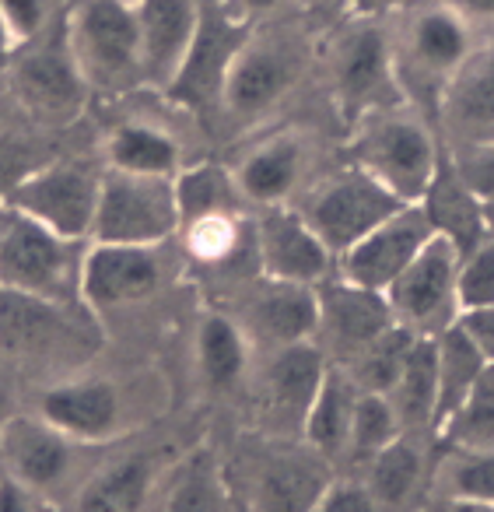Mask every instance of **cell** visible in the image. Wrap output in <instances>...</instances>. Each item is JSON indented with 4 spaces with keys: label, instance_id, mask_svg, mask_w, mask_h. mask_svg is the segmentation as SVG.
I'll list each match as a JSON object with an SVG mask.
<instances>
[{
    "label": "cell",
    "instance_id": "5b68a950",
    "mask_svg": "<svg viewBox=\"0 0 494 512\" xmlns=\"http://www.w3.org/2000/svg\"><path fill=\"white\" fill-rule=\"evenodd\" d=\"M99 186L102 169L88 162H74V158H60V162H39L29 176L18 179L4 193V204L18 207L32 221L64 235V239L85 242L92 239Z\"/></svg>",
    "mask_w": 494,
    "mask_h": 512
},
{
    "label": "cell",
    "instance_id": "8992f818",
    "mask_svg": "<svg viewBox=\"0 0 494 512\" xmlns=\"http://www.w3.org/2000/svg\"><path fill=\"white\" fill-rule=\"evenodd\" d=\"M358 169L379 179L403 204H421L438 165V148L424 123L400 113H368L354 141Z\"/></svg>",
    "mask_w": 494,
    "mask_h": 512
},
{
    "label": "cell",
    "instance_id": "c3c4849f",
    "mask_svg": "<svg viewBox=\"0 0 494 512\" xmlns=\"http://www.w3.org/2000/svg\"><path fill=\"white\" fill-rule=\"evenodd\" d=\"M442 512H494V502H473V498H445Z\"/></svg>",
    "mask_w": 494,
    "mask_h": 512
},
{
    "label": "cell",
    "instance_id": "44dd1931",
    "mask_svg": "<svg viewBox=\"0 0 494 512\" xmlns=\"http://www.w3.org/2000/svg\"><path fill=\"white\" fill-rule=\"evenodd\" d=\"M326 379V362L323 351L309 341L284 344L277 351V358L270 362L267 372V404L277 418L305 425L312 400H316L319 386Z\"/></svg>",
    "mask_w": 494,
    "mask_h": 512
},
{
    "label": "cell",
    "instance_id": "ac0fdd59",
    "mask_svg": "<svg viewBox=\"0 0 494 512\" xmlns=\"http://www.w3.org/2000/svg\"><path fill=\"white\" fill-rule=\"evenodd\" d=\"M421 211L428 214L435 235H445L459 249V256L477 249L491 235L484 218V200L456 176L449 155H438L435 176L421 197Z\"/></svg>",
    "mask_w": 494,
    "mask_h": 512
},
{
    "label": "cell",
    "instance_id": "836d02e7",
    "mask_svg": "<svg viewBox=\"0 0 494 512\" xmlns=\"http://www.w3.org/2000/svg\"><path fill=\"white\" fill-rule=\"evenodd\" d=\"M200 369L214 386H232L246 372V337L228 316L211 313L197 334Z\"/></svg>",
    "mask_w": 494,
    "mask_h": 512
},
{
    "label": "cell",
    "instance_id": "30bf717a",
    "mask_svg": "<svg viewBox=\"0 0 494 512\" xmlns=\"http://www.w3.org/2000/svg\"><path fill=\"white\" fill-rule=\"evenodd\" d=\"M435 235L428 214L421 204H407L396 214H389L382 225H375L365 239L354 242L347 253H340L337 271L344 281L368 292H382L414 264V256L424 249V242Z\"/></svg>",
    "mask_w": 494,
    "mask_h": 512
},
{
    "label": "cell",
    "instance_id": "f546056e",
    "mask_svg": "<svg viewBox=\"0 0 494 512\" xmlns=\"http://www.w3.org/2000/svg\"><path fill=\"white\" fill-rule=\"evenodd\" d=\"M435 348H438V411H435V432H438L442 421L452 418L466 404V397H470L487 358L480 355L473 337L459 327V320L452 327H445L442 334H435Z\"/></svg>",
    "mask_w": 494,
    "mask_h": 512
},
{
    "label": "cell",
    "instance_id": "7c38bea8",
    "mask_svg": "<svg viewBox=\"0 0 494 512\" xmlns=\"http://www.w3.org/2000/svg\"><path fill=\"white\" fill-rule=\"evenodd\" d=\"M302 71V50L288 36H249L242 53L235 57L232 74H228L221 113L232 116H256L270 109Z\"/></svg>",
    "mask_w": 494,
    "mask_h": 512
},
{
    "label": "cell",
    "instance_id": "bcb514c9",
    "mask_svg": "<svg viewBox=\"0 0 494 512\" xmlns=\"http://www.w3.org/2000/svg\"><path fill=\"white\" fill-rule=\"evenodd\" d=\"M0 512H29L25 488L15 477H0Z\"/></svg>",
    "mask_w": 494,
    "mask_h": 512
},
{
    "label": "cell",
    "instance_id": "e575fe53",
    "mask_svg": "<svg viewBox=\"0 0 494 512\" xmlns=\"http://www.w3.org/2000/svg\"><path fill=\"white\" fill-rule=\"evenodd\" d=\"M396 435H403V425H400V418H396L386 393L358 390L351 435H347V456H351L354 463H368L379 449H386Z\"/></svg>",
    "mask_w": 494,
    "mask_h": 512
},
{
    "label": "cell",
    "instance_id": "1f68e13d",
    "mask_svg": "<svg viewBox=\"0 0 494 512\" xmlns=\"http://www.w3.org/2000/svg\"><path fill=\"white\" fill-rule=\"evenodd\" d=\"M155 467L148 456H130L102 470L78 495V512H141L148 502Z\"/></svg>",
    "mask_w": 494,
    "mask_h": 512
},
{
    "label": "cell",
    "instance_id": "7bdbcfd3",
    "mask_svg": "<svg viewBox=\"0 0 494 512\" xmlns=\"http://www.w3.org/2000/svg\"><path fill=\"white\" fill-rule=\"evenodd\" d=\"M312 512H382L365 481H330Z\"/></svg>",
    "mask_w": 494,
    "mask_h": 512
},
{
    "label": "cell",
    "instance_id": "f35d334b",
    "mask_svg": "<svg viewBox=\"0 0 494 512\" xmlns=\"http://www.w3.org/2000/svg\"><path fill=\"white\" fill-rule=\"evenodd\" d=\"M456 292H459V313L494 306V235H487L477 249L459 256Z\"/></svg>",
    "mask_w": 494,
    "mask_h": 512
},
{
    "label": "cell",
    "instance_id": "52a82bcc",
    "mask_svg": "<svg viewBox=\"0 0 494 512\" xmlns=\"http://www.w3.org/2000/svg\"><path fill=\"white\" fill-rule=\"evenodd\" d=\"M400 207L407 204L393 190H386L379 179H372L365 169L354 165V169L340 172V176L323 179L309 193L305 207H298V214L326 242V249L333 256H340Z\"/></svg>",
    "mask_w": 494,
    "mask_h": 512
},
{
    "label": "cell",
    "instance_id": "8fae6325",
    "mask_svg": "<svg viewBox=\"0 0 494 512\" xmlns=\"http://www.w3.org/2000/svg\"><path fill=\"white\" fill-rule=\"evenodd\" d=\"M253 246L267 281L323 285L333 271V253L298 214V207H267L253 228Z\"/></svg>",
    "mask_w": 494,
    "mask_h": 512
},
{
    "label": "cell",
    "instance_id": "e0dca14e",
    "mask_svg": "<svg viewBox=\"0 0 494 512\" xmlns=\"http://www.w3.org/2000/svg\"><path fill=\"white\" fill-rule=\"evenodd\" d=\"M319 330L333 337L347 358L358 355L365 344L386 334L396 323L393 306L382 292H368L351 281L337 278V285H319Z\"/></svg>",
    "mask_w": 494,
    "mask_h": 512
},
{
    "label": "cell",
    "instance_id": "7402d4cb",
    "mask_svg": "<svg viewBox=\"0 0 494 512\" xmlns=\"http://www.w3.org/2000/svg\"><path fill=\"white\" fill-rule=\"evenodd\" d=\"M326 484V456L316 449L284 453L263 467L256 484V512H312Z\"/></svg>",
    "mask_w": 494,
    "mask_h": 512
},
{
    "label": "cell",
    "instance_id": "4dcf8cb0",
    "mask_svg": "<svg viewBox=\"0 0 494 512\" xmlns=\"http://www.w3.org/2000/svg\"><path fill=\"white\" fill-rule=\"evenodd\" d=\"M424 477V453L417 449V442L410 439V432L396 435L386 449L368 460V491L372 498L386 509H400L414 498L417 484Z\"/></svg>",
    "mask_w": 494,
    "mask_h": 512
},
{
    "label": "cell",
    "instance_id": "d6a6232c",
    "mask_svg": "<svg viewBox=\"0 0 494 512\" xmlns=\"http://www.w3.org/2000/svg\"><path fill=\"white\" fill-rule=\"evenodd\" d=\"M421 334L407 330L403 323H393L386 334H379L372 344L358 351L351 358V379L358 390H372V393H389L396 383V376L403 372L410 348Z\"/></svg>",
    "mask_w": 494,
    "mask_h": 512
},
{
    "label": "cell",
    "instance_id": "83f0119b",
    "mask_svg": "<svg viewBox=\"0 0 494 512\" xmlns=\"http://www.w3.org/2000/svg\"><path fill=\"white\" fill-rule=\"evenodd\" d=\"M354 400H358L354 379L347 376V372L326 369V379H323V386H319L316 400H312L309 414H305V425H302L305 442H309L319 456H326V460L347 453Z\"/></svg>",
    "mask_w": 494,
    "mask_h": 512
},
{
    "label": "cell",
    "instance_id": "681fc988",
    "mask_svg": "<svg viewBox=\"0 0 494 512\" xmlns=\"http://www.w3.org/2000/svg\"><path fill=\"white\" fill-rule=\"evenodd\" d=\"M11 57H15V50H11V43H8V32H4V22H0V67L11 64Z\"/></svg>",
    "mask_w": 494,
    "mask_h": 512
},
{
    "label": "cell",
    "instance_id": "f5cc1de1",
    "mask_svg": "<svg viewBox=\"0 0 494 512\" xmlns=\"http://www.w3.org/2000/svg\"><path fill=\"white\" fill-rule=\"evenodd\" d=\"M0 134H4V123H0Z\"/></svg>",
    "mask_w": 494,
    "mask_h": 512
},
{
    "label": "cell",
    "instance_id": "d6986e66",
    "mask_svg": "<svg viewBox=\"0 0 494 512\" xmlns=\"http://www.w3.org/2000/svg\"><path fill=\"white\" fill-rule=\"evenodd\" d=\"M43 418L67 439L102 442L116 432L120 421V397L116 386L102 379H81V383L53 386L43 397Z\"/></svg>",
    "mask_w": 494,
    "mask_h": 512
},
{
    "label": "cell",
    "instance_id": "7a4b0ae2",
    "mask_svg": "<svg viewBox=\"0 0 494 512\" xmlns=\"http://www.w3.org/2000/svg\"><path fill=\"white\" fill-rule=\"evenodd\" d=\"M81 242L50 232L0 200V288L50 302L81 299Z\"/></svg>",
    "mask_w": 494,
    "mask_h": 512
},
{
    "label": "cell",
    "instance_id": "8d00e7d4",
    "mask_svg": "<svg viewBox=\"0 0 494 512\" xmlns=\"http://www.w3.org/2000/svg\"><path fill=\"white\" fill-rule=\"evenodd\" d=\"M165 512H228V488L211 456H193L179 470Z\"/></svg>",
    "mask_w": 494,
    "mask_h": 512
},
{
    "label": "cell",
    "instance_id": "ee69618b",
    "mask_svg": "<svg viewBox=\"0 0 494 512\" xmlns=\"http://www.w3.org/2000/svg\"><path fill=\"white\" fill-rule=\"evenodd\" d=\"M459 327L473 337V344L480 348V355H484L487 362H494V306L459 313Z\"/></svg>",
    "mask_w": 494,
    "mask_h": 512
},
{
    "label": "cell",
    "instance_id": "ffe728a7",
    "mask_svg": "<svg viewBox=\"0 0 494 512\" xmlns=\"http://www.w3.org/2000/svg\"><path fill=\"white\" fill-rule=\"evenodd\" d=\"M302 169H305L302 141L291 134H277L270 141L256 144L242 158L239 169H235V179H239V190L246 200L263 207H277L295 193Z\"/></svg>",
    "mask_w": 494,
    "mask_h": 512
},
{
    "label": "cell",
    "instance_id": "f907efd6",
    "mask_svg": "<svg viewBox=\"0 0 494 512\" xmlns=\"http://www.w3.org/2000/svg\"><path fill=\"white\" fill-rule=\"evenodd\" d=\"M347 4H351V11H358V15H368V11L382 8L386 0H347Z\"/></svg>",
    "mask_w": 494,
    "mask_h": 512
},
{
    "label": "cell",
    "instance_id": "f6af8a7d",
    "mask_svg": "<svg viewBox=\"0 0 494 512\" xmlns=\"http://www.w3.org/2000/svg\"><path fill=\"white\" fill-rule=\"evenodd\" d=\"M228 11H232L235 18H242V22H260V18L274 15V11H281L288 0H221Z\"/></svg>",
    "mask_w": 494,
    "mask_h": 512
},
{
    "label": "cell",
    "instance_id": "277c9868",
    "mask_svg": "<svg viewBox=\"0 0 494 512\" xmlns=\"http://www.w3.org/2000/svg\"><path fill=\"white\" fill-rule=\"evenodd\" d=\"M249 36H253V25L235 18L221 0H200V22L193 43L179 71L165 85V95L193 113H218L232 64L242 46L249 43Z\"/></svg>",
    "mask_w": 494,
    "mask_h": 512
},
{
    "label": "cell",
    "instance_id": "60d3db41",
    "mask_svg": "<svg viewBox=\"0 0 494 512\" xmlns=\"http://www.w3.org/2000/svg\"><path fill=\"white\" fill-rule=\"evenodd\" d=\"M0 22L8 32L11 50H25L29 43H36L39 36H46L50 29V4L46 0H0Z\"/></svg>",
    "mask_w": 494,
    "mask_h": 512
},
{
    "label": "cell",
    "instance_id": "9a60e30c",
    "mask_svg": "<svg viewBox=\"0 0 494 512\" xmlns=\"http://www.w3.org/2000/svg\"><path fill=\"white\" fill-rule=\"evenodd\" d=\"M0 463L22 488H50L71 463V439L46 418H8L0 425Z\"/></svg>",
    "mask_w": 494,
    "mask_h": 512
},
{
    "label": "cell",
    "instance_id": "2e32d148",
    "mask_svg": "<svg viewBox=\"0 0 494 512\" xmlns=\"http://www.w3.org/2000/svg\"><path fill=\"white\" fill-rule=\"evenodd\" d=\"M389 81H393V64H389L386 36L372 25L354 29L333 57V88L340 106L365 120L368 113H375Z\"/></svg>",
    "mask_w": 494,
    "mask_h": 512
},
{
    "label": "cell",
    "instance_id": "d590c367",
    "mask_svg": "<svg viewBox=\"0 0 494 512\" xmlns=\"http://www.w3.org/2000/svg\"><path fill=\"white\" fill-rule=\"evenodd\" d=\"M452 116L473 137H491L494 141V57L473 64L452 88Z\"/></svg>",
    "mask_w": 494,
    "mask_h": 512
},
{
    "label": "cell",
    "instance_id": "7dc6e473",
    "mask_svg": "<svg viewBox=\"0 0 494 512\" xmlns=\"http://www.w3.org/2000/svg\"><path fill=\"white\" fill-rule=\"evenodd\" d=\"M452 8H456L459 15L494 18V0H452Z\"/></svg>",
    "mask_w": 494,
    "mask_h": 512
},
{
    "label": "cell",
    "instance_id": "603a6c76",
    "mask_svg": "<svg viewBox=\"0 0 494 512\" xmlns=\"http://www.w3.org/2000/svg\"><path fill=\"white\" fill-rule=\"evenodd\" d=\"M172 183H176L179 232L197 225V221L239 214L242 204H246V197L239 190V179H235V169H225L218 162L179 169Z\"/></svg>",
    "mask_w": 494,
    "mask_h": 512
},
{
    "label": "cell",
    "instance_id": "b9f144b4",
    "mask_svg": "<svg viewBox=\"0 0 494 512\" xmlns=\"http://www.w3.org/2000/svg\"><path fill=\"white\" fill-rule=\"evenodd\" d=\"M456 176L477 193L480 200H494V141L491 137H477L466 148H456L449 155Z\"/></svg>",
    "mask_w": 494,
    "mask_h": 512
},
{
    "label": "cell",
    "instance_id": "9c48e42d",
    "mask_svg": "<svg viewBox=\"0 0 494 512\" xmlns=\"http://www.w3.org/2000/svg\"><path fill=\"white\" fill-rule=\"evenodd\" d=\"M459 249L445 235H431L414 264L386 288L396 323L421 337H435L459 320Z\"/></svg>",
    "mask_w": 494,
    "mask_h": 512
},
{
    "label": "cell",
    "instance_id": "cb8c5ba5",
    "mask_svg": "<svg viewBox=\"0 0 494 512\" xmlns=\"http://www.w3.org/2000/svg\"><path fill=\"white\" fill-rule=\"evenodd\" d=\"M400 418L403 432L431 428L435 432V411H438V348L435 337H417L410 348L403 372L396 376L393 390L386 393Z\"/></svg>",
    "mask_w": 494,
    "mask_h": 512
},
{
    "label": "cell",
    "instance_id": "4fadbf2b",
    "mask_svg": "<svg viewBox=\"0 0 494 512\" xmlns=\"http://www.w3.org/2000/svg\"><path fill=\"white\" fill-rule=\"evenodd\" d=\"M158 285H162L158 246L88 242V253L81 256V302L88 309H113L148 299Z\"/></svg>",
    "mask_w": 494,
    "mask_h": 512
},
{
    "label": "cell",
    "instance_id": "d4e9b609",
    "mask_svg": "<svg viewBox=\"0 0 494 512\" xmlns=\"http://www.w3.org/2000/svg\"><path fill=\"white\" fill-rule=\"evenodd\" d=\"M319 285H288V281H267L263 295L256 299V327L284 344L309 341L319 334Z\"/></svg>",
    "mask_w": 494,
    "mask_h": 512
},
{
    "label": "cell",
    "instance_id": "ab89813d",
    "mask_svg": "<svg viewBox=\"0 0 494 512\" xmlns=\"http://www.w3.org/2000/svg\"><path fill=\"white\" fill-rule=\"evenodd\" d=\"M183 232H186V242H190L193 256H200L204 264H214V267H225L228 260H235L239 249L246 246V242H242L239 214L197 221V225L183 228Z\"/></svg>",
    "mask_w": 494,
    "mask_h": 512
},
{
    "label": "cell",
    "instance_id": "3957f363",
    "mask_svg": "<svg viewBox=\"0 0 494 512\" xmlns=\"http://www.w3.org/2000/svg\"><path fill=\"white\" fill-rule=\"evenodd\" d=\"M176 176H141V172L102 169L99 207H95L92 239L116 246H162L179 232Z\"/></svg>",
    "mask_w": 494,
    "mask_h": 512
},
{
    "label": "cell",
    "instance_id": "484cf974",
    "mask_svg": "<svg viewBox=\"0 0 494 512\" xmlns=\"http://www.w3.org/2000/svg\"><path fill=\"white\" fill-rule=\"evenodd\" d=\"M64 302L36 299V295L4 292L0 288V348L43 351L53 348L67 330Z\"/></svg>",
    "mask_w": 494,
    "mask_h": 512
},
{
    "label": "cell",
    "instance_id": "f1b7e54d",
    "mask_svg": "<svg viewBox=\"0 0 494 512\" xmlns=\"http://www.w3.org/2000/svg\"><path fill=\"white\" fill-rule=\"evenodd\" d=\"M179 144L172 134L151 123H120L106 137V165L123 172H141V176H176Z\"/></svg>",
    "mask_w": 494,
    "mask_h": 512
},
{
    "label": "cell",
    "instance_id": "816d5d0a",
    "mask_svg": "<svg viewBox=\"0 0 494 512\" xmlns=\"http://www.w3.org/2000/svg\"><path fill=\"white\" fill-rule=\"evenodd\" d=\"M484 218H487V232L494 235V200H484Z\"/></svg>",
    "mask_w": 494,
    "mask_h": 512
},
{
    "label": "cell",
    "instance_id": "5bb4252c",
    "mask_svg": "<svg viewBox=\"0 0 494 512\" xmlns=\"http://www.w3.org/2000/svg\"><path fill=\"white\" fill-rule=\"evenodd\" d=\"M144 85L165 88L179 71L200 22V0H134Z\"/></svg>",
    "mask_w": 494,
    "mask_h": 512
},
{
    "label": "cell",
    "instance_id": "4316f807",
    "mask_svg": "<svg viewBox=\"0 0 494 512\" xmlns=\"http://www.w3.org/2000/svg\"><path fill=\"white\" fill-rule=\"evenodd\" d=\"M410 57L421 64V71L445 78L456 74L470 60V32L456 8H431L410 29Z\"/></svg>",
    "mask_w": 494,
    "mask_h": 512
},
{
    "label": "cell",
    "instance_id": "74e56055",
    "mask_svg": "<svg viewBox=\"0 0 494 512\" xmlns=\"http://www.w3.org/2000/svg\"><path fill=\"white\" fill-rule=\"evenodd\" d=\"M438 484L445 498L494 502V449H449Z\"/></svg>",
    "mask_w": 494,
    "mask_h": 512
},
{
    "label": "cell",
    "instance_id": "6da1fadb",
    "mask_svg": "<svg viewBox=\"0 0 494 512\" xmlns=\"http://www.w3.org/2000/svg\"><path fill=\"white\" fill-rule=\"evenodd\" d=\"M64 39L88 92L116 95L144 85L134 0H78L67 15Z\"/></svg>",
    "mask_w": 494,
    "mask_h": 512
},
{
    "label": "cell",
    "instance_id": "ba28073f",
    "mask_svg": "<svg viewBox=\"0 0 494 512\" xmlns=\"http://www.w3.org/2000/svg\"><path fill=\"white\" fill-rule=\"evenodd\" d=\"M11 92L29 116L50 127L74 123L85 113L88 85L71 57L67 39L39 36L11 57Z\"/></svg>",
    "mask_w": 494,
    "mask_h": 512
}]
</instances>
